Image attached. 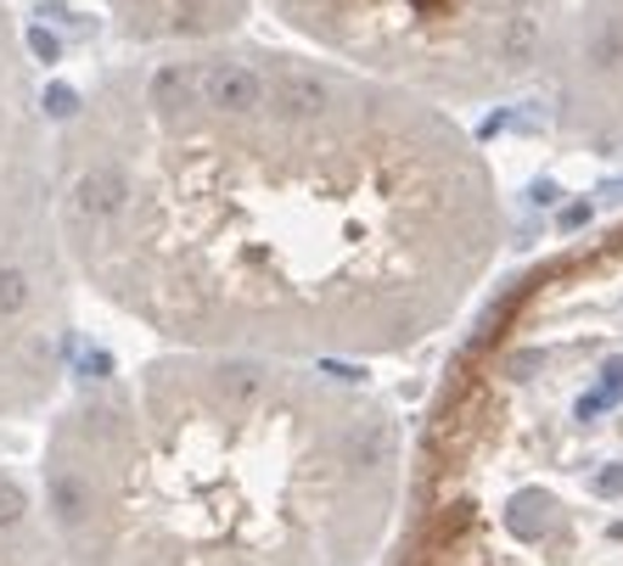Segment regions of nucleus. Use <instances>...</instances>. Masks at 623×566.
Here are the masks:
<instances>
[{
  "label": "nucleus",
  "instance_id": "1",
  "mask_svg": "<svg viewBox=\"0 0 623 566\" xmlns=\"http://www.w3.org/2000/svg\"><path fill=\"white\" fill-rule=\"evenodd\" d=\"M51 203L79 292L118 320L298 364L455 331L511 236L455 107L247 28L90 68L51 124Z\"/></svg>",
  "mask_w": 623,
  "mask_h": 566
},
{
  "label": "nucleus",
  "instance_id": "2",
  "mask_svg": "<svg viewBox=\"0 0 623 566\" xmlns=\"http://www.w3.org/2000/svg\"><path fill=\"white\" fill-rule=\"evenodd\" d=\"M405 454L343 364L163 348L51 415L35 499L62 566H377Z\"/></svg>",
  "mask_w": 623,
  "mask_h": 566
},
{
  "label": "nucleus",
  "instance_id": "3",
  "mask_svg": "<svg viewBox=\"0 0 623 566\" xmlns=\"http://www.w3.org/2000/svg\"><path fill=\"white\" fill-rule=\"evenodd\" d=\"M382 566H623V208L467 309Z\"/></svg>",
  "mask_w": 623,
  "mask_h": 566
},
{
  "label": "nucleus",
  "instance_id": "4",
  "mask_svg": "<svg viewBox=\"0 0 623 566\" xmlns=\"http://www.w3.org/2000/svg\"><path fill=\"white\" fill-rule=\"evenodd\" d=\"M219 0H0V421L40 415L68 382L79 281L51 203V90L62 62L208 35Z\"/></svg>",
  "mask_w": 623,
  "mask_h": 566
},
{
  "label": "nucleus",
  "instance_id": "5",
  "mask_svg": "<svg viewBox=\"0 0 623 566\" xmlns=\"http://www.w3.org/2000/svg\"><path fill=\"white\" fill-rule=\"evenodd\" d=\"M287 40L421 90L488 107L545 90L578 0H253Z\"/></svg>",
  "mask_w": 623,
  "mask_h": 566
},
{
  "label": "nucleus",
  "instance_id": "6",
  "mask_svg": "<svg viewBox=\"0 0 623 566\" xmlns=\"http://www.w3.org/2000/svg\"><path fill=\"white\" fill-rule=\"evenodd\" d=\"M545 95L562 141L589 157L623 163V0H578L573 7Z\"/></svg>",
  "mask_w": 623,
  "mask_h": 566
},
{
  "label": "nucleus",
  "instance_id": "7",
  "mask_svg": "<svg viewBox=\"0 0 623 566\" xmlns=\"http://www.w3.org/2000/svg\"><path fill=\"white\" fill-rule=\"evenodd\" d=\"M0 566H62L35 488L7 460H0Z\"/></svg>",
  "mask_w": 623,
  "mask_h": 566
}]
</instances>
